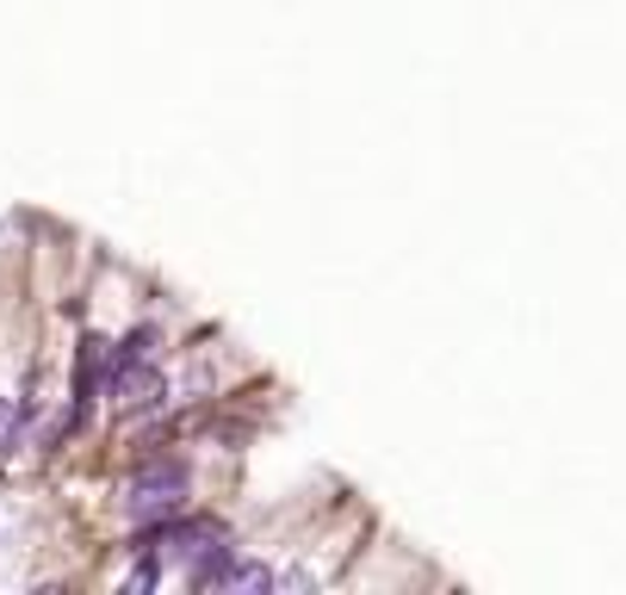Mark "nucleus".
Here are the masks:
<instances>
[{"label": "nucleus", "mask_w": 626, "mask_h": 595, "mask_svg": "<svg viewBox=\"0 0 626 595\" xmlns=\"http://www.w3.org/2000/svg\"><path fill=\"white\" fill-rule=\"evenodd\" d=\"M13 441H20V404H13V397H0V453H7Z\"/></svg>", "instance_id": "obj_2"}, {"label": "nucleus", "mask_w": 626, "mask_h": 595, "mask_svg": "<svg viewBox=\"0 0 626 595\" xmlns=\"http://www.w3.org/2000/svg\"><path fill=\"white\" fill-rule=\"evenodd\" d=\"M180 497H187V472L180 465H155V472H143V478L131 484V521H155V515H174L180 509Z\"/></svg>", "instance_id": "obj_1"}]
</instances>
